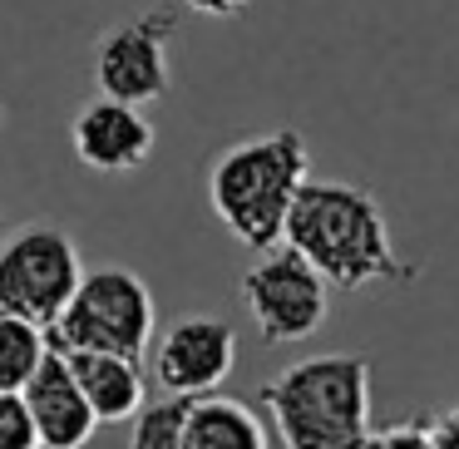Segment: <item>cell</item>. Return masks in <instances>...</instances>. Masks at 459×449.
<instances>
[{
	"label": "cell",
	"instance_id": "obj_1",
	"mask_svg": "<svg viewBox=\"0 0 459 449\" xmlns=\"http://www.w3.org/2000/svg\"><path fill=\"white\" fill-rule=\"evenodd\" d=\"M281 242L297 247L311 267L326 277V287L370 291V287H410L420 277L415 262L395 252L390 222L380 212L376 193L336 178H307L291 198Z\"/></svg>",
	"mask_w": 459,
	"mask_h": 449
},
{
	"label": "cell",
	"instance_id": "obj_2",
	"mask_svg": "<svg viewBox=\"0 0 459 449\" xmlns=\"http://www.w3.org/2000/svg\"><path fill=\"white\" fill-rule=\"evenodd\" d=\"M287 449H360L370 435V356H307L257 390Z\"/></svg>",
	"mask_w": 459,
	"mask_h": 449
},
{
	"label": "cell",
	"instance_id": "obj_3",
	"mask_svg": "<svg viewBox=\"0 0 459 449\" xmlns=\"http://www.w3.org/2000/svg\"><path fill=\"white\" fill-rule=\"evenodd\" d=\"M301 129H272L222 149L208 168V208L242 247L267 252L281 242L297 188L311 178Z\"/></svg>",
	"mask_w": 459,
	"mask_h": 449
},
{
	"label": "cell",
	"instance_id": "obj_4",
	"mask_svg": "<svg viewBox=\"0 0 459 449\" xmlns=\"http://www.w3.org/2000/svg\"><path fill=\"white\" fill-rule=\"evenodd\" d=\"M45 336L60 350H109L143 366L153 341V291L129 267H94L80 277Z\"/></svg>",
	"mask_w": 459,
	"mask_h": 449
},
{
	"label": "cell",
	"instance_id": "obj_5",
	"mask_svg": "<svg viewBox=\"0 0 459 449\" xmlns=\"http://www.w3.org/2000/svg\"><path fill=\"white\" fill-rule=\"evenodd\" d=\"M80 277V247L55 222H25L0 242V311L11 316H25L50 331Z\"/></svg>",
	"mask_w": 459,
	"mask_h": 449
},
{
	"label": "cell",
	"instance_id": "obj_6",
	"mask_svg": "<svg viewBox=\"0 0 459 449\" xmlns=\"http://www.w3.org/2000/svg\"><path fill=\"white\" fill-rule=\"evenodd\" d=\"M242 301H247V316L267 346H291V341L316 336L331 316L326 277L287 242L267 247L257 257V267H247Z\"/></svg>",
	"mask_w": 459,
	"mask_h": 449
},
{
	"label": "cell",
	"instance_id": "obj_7",
	"mask_svg": "<svg viewBox=\"0 0 459 449\" xmlns=\"http://www.w3.org/2000/svg\"><path fill=\"white\" fill-rule=\"evenodd\" d=\"M178 21H183L178 5H149V11L109 25L94 45V84H100V94L134 104V109L159 104L173 84L169 45L178 35Z\"/></svg>",
	"mask_w": 459,
	"mask_h": 449
},
{
	"label": "cell",
	"instance_id": "obj_8",
	"mask_svg": "<svg viewBox=\"0 0 459 449\" xmlns=\"http://www.w3.org/2000/svg\"><path fill=\"white\" fill-rule=\"evenodd\" d=\"M232 360H238V326L208 311H188L169 321L159 341H149L153 385L163 395H208L232 376Z\"/></svg>",
	"mask_w": 459,
	"mask_h": 449
},
{
	"label": "cell",
	"instance_id": "obj_9",
	"mask_svg": "<svg viewBox=\"0 0 459 449\" xmlns=\"http://www.w3.org/2000/svg\"><path fill=\"white\" fill-rule=\"evenodd\" d=\"M70 143H74V159L94 173H139L143 163L153 159L159 134H153V124L143 109L100 94V99L74 109Z\"/></svg>",
	"mask_w": 459,
	"mask_h": 449
},
{
	"label": "cell",
	"instance_id": "obj_10",
	"mask_svg": "<svg viewBox=\"0 0 459 449\" xmlns=\"http://www.w3.org/2000/svg\"><path fill=\"white\" fill-rule=\"evenodd\" d=\"M21 400L30 410V425L40 435V449H84L100 429L84 390L74 385L70 366H65L60 350H45V360L35 366V376L21 385Z\"/></svg>",
	"mask_w": 459,
	"mask_h": 449
},
{
	"label": "cell",
	"instance_id": "obj_11",
	"mask_svg": "<svg viewBox=\"0 0 459 449\" xmlns=\"http://www.w3.org/2000/svg\"><path fill=\"white\" fill-rule=\"evenodd\" d=\"M60 356H65V366H70L74 385L84 390V400H90V410H94L100 425L134 419V410L143 405V370H139V360L109 356V350H60Z\"/></svg>",
	"mask_w": 459,
	"mask_h": 449
},
{
	"label": "cell",
	"instance_id": "obj_12",
	"mask_svg": "<svg viewBox=\"0 0 459 449\" xmlns=\"http://www.w3.org/2000/svg\"><path fill=\"white\" fill-rule=\"evenodd\" d=\"M183 449H272L267 425L252 405L232 395H193L183 419Z\"/></svg>",
	"mask_w": 459,
	"mask_h": 449
},
{
	"label": "cell",
	"instance_id": "obj_13",
	"mask_svg": "<svg viewBox=\"0 0 459 449\" xmlns=\"http://www.w3.org/2000/svg\"><path fill=\"white\" fill-rule=\"evenodd\" d=\"M45 350H50L45 326L0 311V390H21L35 376V366L45 360Z\"/></svg>",
	"mask_w": 459,
	"mask_h": 449
},
{
	"label": "cell",
	"instance_id": "obj_14",
	"mask_svg": "<svg viewBox=\"0 0 459 449\" xmlns=\"http://www.w3.org/2000/svg\"><path fill=\"white\" fill-rule=\"evenodd\" d=\"M188 400L193 395H163V400H143L134 410V429H129V449H183V419H188Z\"/></svg>",
	"mask_w": 459,
	"mask_h": 449
},
{
	"label": "cell",
	"instance_id": "obj_15",
	"mask_svg": "<svg viewBox=\"0 0 459 449\" xmlns=\"http://www.w3.org/2000/svg\"><path fill=\"white\" fill-rule=\"evenodd\" d=\"M0 449H40L21 390H0Z\"/></svg>",
	"mask_w": 459,
	"mask_h": 449
},
{
	"label": "cell",
	"instance_id": "obj_16",
	"mask_svg": "<svg viewBox=\"0 0 459 449\" xmlns=\"http://www.w3.org/2000/svg\"><path fill=\"white\" fill-rule=\"evenodd\" d=\"M360 449H429V435H425V415L405 419V425H385V429H370L360 439Z\"/></svg>",
	"mask_w": 459,
	"mask_h": 449
},
{
	"label": "cell",
	"instance_id": "obj_17",
	"mask_svg": "<svg viewBox=\"0 0 459 449\" xmlns=\"http://www.w3.org/2000/svg\"><path fill=\"white\" fill-rule=\"evenodd\" d=\"M425 435H429V449H459V415L455 410L425 415Z\"/></svg>",
	"mask_w": 459,
	"mask_h": 449
},
{
	"label": "cell",
	"instance_id": "obj_18",
	"mask_svg": "<svg viewBox=\"0 0 459 449\" xmlns=\"http://www.w3.org/2000/svg\"><path fill=\"white\" fill-rule=\"evenodd\" d=\"M183 11L212 15V21H232V15H242V11H247V0H183Z\"/></svg>",
	"mask_w": 459,
	"mask_h": 449
},
{
	"label": "cell",
	"instance_id": "obj_19",
	"mask_svg": "<svg viewBox=\"0 0 459 449\" xmlns=\"http://www.w3.org/2000/svg\"><path fill=\"white\" fill-rule=\"evenodd\" d=\"M455 415H459V405H455Z\"/></svg>",
	"mask_w": 459,
	"mask_h": 449
}]
</instances>
